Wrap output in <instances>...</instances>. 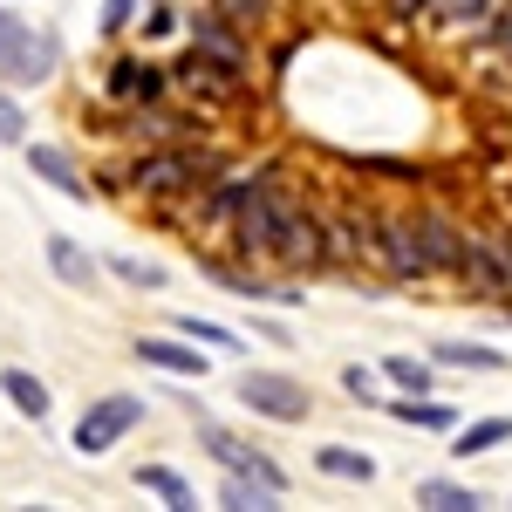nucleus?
I'll use <instances>...</instances> for the list:
<instances>
[{
    "label": "nucleus",
    "mask_w": 512,
    "mask_h": 512,
    "mask_svg": "<svg viewBox=\"0 0 512 512\" xmlns=\"http://www.w3.org/2000/svg\"><path fill=\"white\" fill-rule=\"evenodd\" d=\"M219 171H226V151H212L205 137H178V144H144L130 164L103 171V185L164 205V198H185V192H198V185H212Z\"/></svg>",
    "instance_id": "f257e3e1"
},
{
    "label": "nucleus",
    "mask_w": 512,
    "mask_h": 512,
    "mask_svg": "<svg viewBox=\"0 0 512 512\" xmlns=\"http://www.w3.org/2000/svg\"><path fill=\"white\" fill-rule=\"evenodd\" d=\"M267 260H274L280 274H321L328 267V212H315L308 198H294L280 212V233L267 246Z\"/></svg>",
    "instance_id": "f03ea898"
},
{
    "label": "nucleus",
    "mask_w": 512,
    "mask_h": 512,
    "mask_svg": "<svg viewBox=\"0 0 512 512\" xmlns=\"http://www.w3.org/2000/svg\"><path fill=\"white\" fill-rule=\"evenodd\" d=\"M164 76H171V96H185V103H198V110H239V103H246V89H253L246 76L219 69V62H212V55H198V48H185L178 62H164Z\"/></svg>",
    "instance_id": "7ed1b4c3"
},
{
    "label": "nucleus",
    "mask_w": 512,
    "mask_h": 512,
    "mask_svg": "<svg viewBox=\"0 0 512 512\" xmlns=\"http://www.w3.org/2000/svg\"><path fill=\"white\" fill-rule=\"evenodd\" d=\"M239 403H246L253 417H267V424H308V410H315L308 383L287 376V369H246V376H239Z\"/></svg>",
    "instance_id": "20e7f679"
},
{
    "label": "nucleus",
    "mask_w": 512,
    "mask_h": 512,
    "mask_svg": "<svg viewBox=\"0 0 512 512\" xmlns=\"http://www.w3.org/2000/svg\"><path fill=\"white\" fill-rule=\"evenodd\" d=\"M55 76V41L48 35H35L21 14H7L0 7V82H48Z\"/></svg>",
    "instance_id": "39448f33"
},
{
    "label": "nucleus",
    "mask_w": 512,
    "mask_h": 512,
    "mask_svg": "<svg viewBox=\"0 0 512 512\" xmlns=\"http://www.w3.org/2000/svg\"><path fill=\"white\" fill-rule=\"evenodd\" d=\"M144 424V396H123V390H110V396H96L89 410L76 417V451L82 458H103L117 437H130Z\"/></svg>",
    "instance_id": "423d86ee"
},
{
    "label": "nucleus",
    "mask_w": 512,
    "mask_h": 512,
    "mask_svg": "<svg viewBox=\"0 0 512 512\" xmlns=\"http://www.w3.org/2000/svg\"><path fill=\"white\" fill-rule=\"evenodd\" d=\"M376 239H383V274L403 280V287H424L431 274V253H424V233H417V212H383L376 219Z\"/></svg>",
    "instance_id": "0eeeda50"
},
{
    "label": "nucleus",
    "mask_w": 512,
    "mask_h": 512,
    "mask_svg": "<svg viewBox=\"0 0 512 512\" xmlns=\"http://www.w3.org/2000/svg\"><path fill=\"white\" fill-rule=\"evenodd\" d=\"M376 219H383V212H369V205H342V212H328V267H383Z\"/></svg>",
    "instance_id": "6e6552de"
},
{
    "label": "nucleus",
    "mask_w": 512,
    "mask_h": 512,
    "mask_svg": "<svg viewBox=\"0 0 512 512\" xmlns=\"http://www.w3.org/2000/svg\"><path fill=\"white\" fill-rule=\"evenodd\" d=\"M192 48H198V55H212L219 69H233V76L253 82V35H246V28H233L226 14H212V7H205V14H192Z\"/></svg>",
    "instance_id": "1a4fd4ad"
},
{
    "label": "nucleus",
    "mask_w": 512,
    "mask_h": 512,
    "mask_svg": "<svg viewBox=\"0 0 512 512\" xmlns=\"http://www.w3.org/2000/svg\"><path fill=\"white\" fill-rule=\"evenodd\" d=\"M103 89L117 96L123 110H137V103H164L171 96V76H164V62H151V55H117L103 69Z\"/></svg>",
    "instance_id": "9d476101"
},
{
    "label": "nucleus",
    "mask_w": 512,
    "mask_h": 512,
    "mask_svg": "<svg viewBox=\"0 0 512 512\" xmlns=\"http://www.w3.org/2000/svg\"><path fill=\"white\" fill-rule=\"evenodd\" d=\"M417 212V233H424V253H431V274L451 280L458 274V253H465V226L472 219H458V212H444V205H410Z\"/></svg>",
    "instance_id": "9b49d317"
},
{
    "label": "nucleus",
    "mask_w": 512,
    "mask_h": 512,
    "mask_svg": "<svg viewBox=\"0 0 512 512\" xmlns=\"http://www.w3.org/2000/svg\"><path fill=\"white\" fill-rule=\"evenodd\" d=\"M458 287L478 294V301H506V280H499V253H492V239L485 226H465V253H458Z\"/></svg>",
    "instance_id": "f8f14e48"
},
{
    "label": "nucleus",
    "mask_w": 512,
    "mask_h": 512,
    "mask_svg": "<svg viewBox=\"0 0 512 512\" xmlns=\"http://www.w3.org/2000/svg\"><path fill=\"white\" fill-rule=\"evenodd\" d=\"M28 171L35 178H48L62 198H76V205H89V178H82L76 151H62V144H28Z\"/></svg>",
    "instance_id": "ddd939ff"
},
{
    "label": "nucleus",
    "mask_w": 512,
    "mask_h": 512,
    "mask_svg": "<svg viewBox=\"0 0 512 512\" xmlns=\"http://www.w3.org/2000/svg\"><path fill=\"white\" fill-rule=\"evenodd\" d=\"M130 355L144 362V369H164V376H205V355H198V342H164V335H137L130 342Z\"/></svg>",
    "instance_id": "4468645a"
},
{
    "label": "nucleus",
    "mask_w": 512,
    "mask_h": 512,
    "mask_svg": "<svg viewBox=\"0 0 512 512\" xmlns=\"http://www.w3.org/2000/svg\"><path fill=\"white\" fill-rule=\"evenodd\" d=\"M48 267L62 287H82V294H96V280H103V260L89 246H76L69 233H48Z\"/></svg>",
    "instance_id": "2eb2a0df"
},
{
    "label": "nucleus",
    "mask_w": 512,
    "mask_h": 512,
    "mask_svg": "<svg viewBox=\"0 0 512 512\" xmlns=\"http://www.w3.org/2000/svg\"><path fill=\"white\" fill-rule=\"evenodd\" d=\"M383 403H390L396 424H410V431H458V410H451V403H437V396L403 390V396H383Z\"/></svg>",
    "instance_id": "dca6fc26"
},
{
    "label": "nucleus",
    "mask_w": 512,
    "mask_h": 512,
    "mask_svg": "<svg viewBox=\"0 0 512 512\" xmlns=\"http://www.w3.org/2000/svg\"><path fill=\"white\" fill-rule=\"evenodd\" d=\"M315 472L342 478V485H376V458H369V451H355V444H321V451H315Z\"/></svg>",
    "instance_id": "f3484780"
},
{
    "label": "nucleus",
    "mask_w": 512,
    "mask_h": 512,
    "mask_svg": "<svg viewBox=\"0 0 512 512\" xmlns=\"http://www.w3.org/2000/svg\"><path fill=\"white\" fill-rule=\"evenodd\" d=\"M219 506H226V512H274L280 492H274V485H260V478H246V472H226V478H219Z\"/></svg>",
    "instance_id": "a211bd4d"
},
{
    "label": "nucleus",
    "mask_w": 512,
    "mask_h": 512,
    "mask_svg": "<svg viewBox=\"0 0 512 512\" xmlns=\"http://www.w3.org/2000/svg\"><path fill=\"white\" fill-rule=\"evenodd\" d=\"M0 396H7L21 417H35V424L48 417V383H41L35 369H0Z\"/></svg>",
    "instance_id": "6ab92c4d"
},
{
    "label": "nucleus",
    "mask_w": 512,
    "mask_h": 512,
    "mask_svg": "<svg viewBox=\"0 0 512 512\" xmlns=\"http://www.w3.org/2000/svg\"><path fill=\"white\" fill-rule=\"evenodd\" d=\"M417 506H431V512H478L485 499H478L472 485H458V478H417Z\"/></svg>",
    "instance_id": "aec40b11"
},
{
    "label": "nucleus",
    "mask_w": 512,
    "mask_h": 512,
    "mask_svg": "<svg viewBox=\"0 0 512 512\" xmlns=\"http://www.w3.org/2000/svg\"><path fill=\"white\" fill-rule=\"evenodd\" d=\"M137 485H144L151 499H164L171 512H192V506H198V492H192L178 472H171V465H137Z\"/></svg>",
    "instance_id": "412c9836"
},
{
    "label": "nucleus",
    "mask_w": 512,
    "mask_h": 512,
    "mask_svg": "<svg viewBox=\"0 0 512 512\" xmlns=\"http://www.w3.org/2000/svg\"><path fill=\"white\" fill-rule=\"evenodd\" d=\"M383 383L431 396V390H437V362H431V355H390V362H383Z\"/></svg>",
    "instance_id": "4be33fe9"
},
{
    "label": "nucleus",
    "mask_w": 512,
    "mask_h": 512,
    "mask_svg": "<svg viewBox=\"0 0 512 512\" xmlns=\"http://www.w3.org/2000/svg\"><path fill=\"white\" fill-rule=\"evenodd\" d=\"M171 328H178L185 342H205V349H219V355H239V349H246V335H233L226 321H205V315H178Z\"/></svg>",
    "instance_id": "5701e85b"
},
{
    "label": "nucleus",
    "mask_w": 512,
    "mask_h": 512,
    "mask_svg": "<svg viewBox=\"0 0 512 512\" xmlns=\"http://www.w3.org/2000/svg\"><path fill=\"white\" fill-rule=\"evenodd\" d=\"M103 274H117L123 287H137V294H158L164 280H171L158 260H137V253H117V260H103Z\"/></svg>",
    "instance_id": "b1692460"
},
{
    "label": "nucleus",
    "mask_w": 512,
    "mask_h": 512,
    "mask_svg": "<svg viewBox=\"0 0 512 512\" xmlns=\"http://www.w3.org/2000/svg\"><path fill=\"white\" fill-rule=\"evenodd\" d=\"M431 362H444V369H506V355H499V349H478V342H437Z\"/></svg>",
    "instance_id": "393cba45"
},
{
    "label": "nucleus",
    "mask_w": 512,
    "mask_h": 512,
    "mask_svg": "<svg viewBox=\"0 0 512 512\" xmlns=\"http://www.w3.org/2000/svg\"><path fill=\"white\" fill-rule=\"evenodd\" d=\"M499 7H506V0H437L431 14H444L451 28H465V35H472V28H485V21H492Z\"/></svg>",
    "instance_id": "a878e982"
},
{
    "label": "nucleus",
    "mask_w": 512,
    "mask_h": 512,
    "mask_svg": "<svg viewBox=\"0 0 512 512\" xmlns=\"http://www.w3.org/2000/svg\"><path fill=\"white\" fill-rule=\"evenodd\" d=\"M492 444H512V417H485V424H465V431H458V458H472V451H492Z\"/></svg>",
    "instance_id": "bb28decb"
},
{
    "label": "nucleus",
    "mask_w": 512,
    "mask_h": 512,
    "mask_svg": "<svg viewBox=\"0 0 512 512\" xmlns=\"http://www.w3.org/2000/svg\"><path fill=\"white\" fill-rule=\"evenodd\" d=\"M472 35L492 48V62H499V69H512V0L492 14V21H485V28H472Z\"/></svg>",
    "instance_id": "cd10ccee"
},
{
    "label": "nucleus",
    "mask_w": 512,
    "mask_h": 512,
    "mask_svg": "<svg viewBox=\"0 0 512 512\" xmlns=\"http://www.w3.org/2000/svg\"><path fill=\"white\" fill-rule=\"evenodd\" d=\"M342 390H349L355 403H383V369H369V362H349V369H342Z\"/></svg>",
    "instance_id": "c85d7f7f"
},
{
    "label": "nucleus",
    "mask_w": 512,
    "mask_h": 512,
    "mask_svg": "<svg viewBox=\"0 0 512 512\" xmlns=\"http://www.w3.org/2000/svg\"><path fill=\"white\" fill-rule=\"evenodd\" d=\"M205 7H212V14H226L233 28H246V35L267 21V0H205Z\"/></svg>",
    "instance_id": "c756f323"
},
{
    "label": "nucleus",
    "mask_w": 512,
    "mask_h": 512,
    "mask_svg": "<svg viewBox=\"0 0 512 512\" xmlns=\"http://www.w3.org/2000/svg\"><path fill=\"white\" fill-rule=\"evenodd\" d=\"M21 137H28V110L0 89V144H21Z\"/></svg>",
    "instance_id": "7c9ffc66"
},
{
    "label": "nucleus",
    "mask_w": 512,
    "mask_h": 512,
    "mask_svg": "<svg viewBox=\"0 0 512 512\" xmlns=\"http://www.w3.org/2000/svg\"><path fill=\"white\" fill-rule=\"evenodd\" d=\"M130 21H137V0H103V21H96V28L117 41L123 28H130Z\"/></svg>",
    "instance_id": "2f4dec72"
},
{
    "label": "nucleus",
    "mask_w": 512,
    "mask_h": 512,
    "mask_svg": "<svg viewBox=\"0 0 512 512\" xmlns=\"http://www.w3.org/2000/svg\"><path fill=\"white\" fill-rule=\"evenodd\" d=\"M492 253H499V280H506V308H512V226H492Z\"/></svg>",
    "instance_id": "473e14b6"
},
{
    "label": "nucleus",
    "mask_w": 512,
    "mask_h": 512,
    "mask_svg": "<svg viewBox=\"0 0 512 512\" xmlns=\"http://www.w3.org/2000/svg\"><path fill=\"white\" fill-rule=\"evenodd\" d=\"M431 7H437V0H383V14H390L396 28H417V21H424Z\"/></svg>",
    "instance_id": "72a5a7b5"
}]
</instances>
